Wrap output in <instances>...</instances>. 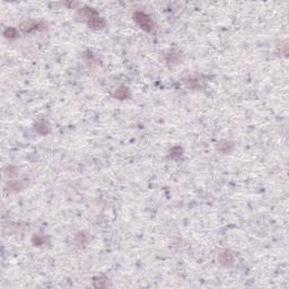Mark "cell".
<instances>
[{
	"mask_svg": "<svg viewBox=\"0 0 289 289\" xmlns=\"http://www.w3.org/2000/svg\"><path fill=\"white\" fill-rule=\"evenodd\" d=\"M135 20L137 22L138 25L140 26L141 28H143L145 31H152L153 27H154L153 20L147 15L143 14V13H137V14H135Z\"/></svg>",
	"mask_w": 289,
	"mask_h": 289,
	"instance_id": "6da1fadb",
	"label": "cell"
},
{
	"mask_svg": "<svg viewBox=\"0 0 289 289\" xmlns=\"http://www.w3.org/2000/svg\"><path fill=\"white\" fill-rule=\"evenodd\" d=\"M89 25L94 28H101L102 26L104 25V22L102 18H99V17H93V18L89 20Z\"/></svg>",
	"mask_w": 289,
	"mask_h": 289,
	"instance_id": "7a4b0ae2",
	"label": "cell"
},
{
	"mask_svg": "<svg viewBox=\"0 0 289 289\" xmlns=\"http://www.w3.org/2000/svg\"><path fill=\"white\" fill-rule=\"evenodd\" d=\"M219 261L222 262V263H225V261L232 262L233 261V255H232V253H229V252L220 253V255H219Z\"/></svg>",
	"mask_w": 289,
	"mask_h": 289,
	"instance_id": "3957f363",
	"label": "cell"
},
{
	"mask_svg": "<svg viewBox=\"0 0 289 289\" xmlns=\"http://www.w3.org/2000/svg\"><path fill=\"white\" fill-rule=\"evenodd\" d=\"M126 90H128L126 88L121 87L120 89H119L118 92L115 93V96H116V97H119V98H124L126 96V94H128V92H126Z\"/></svg>",
	"mask_w": 289,
	"mask_h": 289,
	"instance_id": "277c9868",
	"label": "cell"
},
{
	"mask_svg": "<svg viewBox=\"0 0 289 289\" xmlns=\"http://www.w3.org/2000/svg\"><path fill=\"white\" fill-rule=\"evenodd\" d=\"M5 35L7 37H15L16 36V29H14V28H8V29L5 32Z\"/></svg>",
	"mask_w": 289,
	"mask_h": 289,
	"instance_id": "5b68a950",
	"label": "cell"
}]
</instances>
